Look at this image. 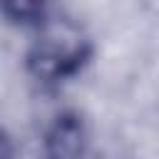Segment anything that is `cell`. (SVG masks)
<instances>
[{"instance_id": "1", "label": "cell", "mask_w": 159, "mask_h": 159, "mask_svg": "<svg viewBox=\"0 0 159 159\" xmlns=\"http://www.w3.org/2000/svg\"><path fill=\"white\" fill-rule=\"evenodd\" d=\"M82 55H84L82 37L75 27L50 25L35 47L32 65L40 77H60L75 70L77 62H82Z\"/></svg>"}, {"instance_id": "2", "label": "cell", "mask_w": 159, "mask_h": 159, "mask_svg": "<svg viewBox=\"0 0 159 159\" xmlns=\"http://www.w3.org/2000/svg\"><path fill=\"white\" fill-rule=\"evenodd\" d=\"M84 132L75 117H62L45 139V159H77L82 154Z\"/></svg>"}, {"instance_id": "3", "label": "cell", "mask_w": 159, "mask_h": 159, "mask_svg": "<svg viewBox=\"0 0 159 159\" xmlns=\"http://www.w3.org/2000/svg\"><path fill=\"white\" fill-rule=\"evenodd\" d=\"M12 154H10V144L5 142V137L0 134V159H10Z\"/></svg>"}]
</instances>
